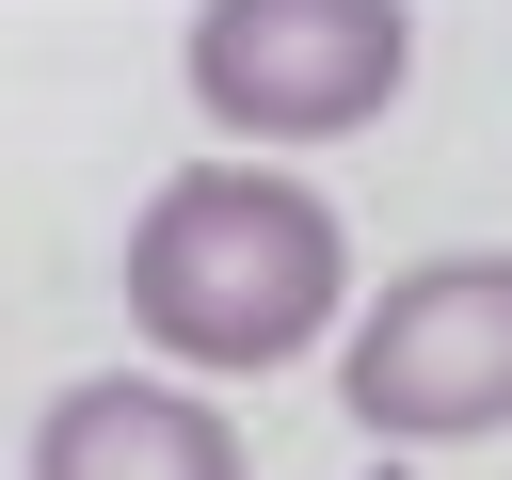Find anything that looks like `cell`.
<instances>
[{
	"label": "cell",
	"instance_id": "obj_4",
	"mask_svg": "<svg viewBox=\"0 0 512 480\" xmlns=\"http://www.w3.org/2000/svg\"><path fill=\"white\" fill-rule=\"evenodd\" d=\"M16 480H256V464H240V416H224L208 384H176V368H96V384H64V400L32 416Z\"/></svg>",
	"mask_w": 512,
	"mask_h": 480
},
{
	"label": "cell",
	"instance_id": "obj_2",
	"mask_svg": "<svg viewBox=\"0 0 512 480\" xmlns=\"http://www.w3.org/2000/svg\"><path fill=\"white\" fill-rule=\"evenodd\" d=\"M176 80H192V112L224 128V160L352 144V128L400 112V80H416V16H400V0H192Z\"/></svg>",
	"mask_w": 512,
	"mask_h": 480
},
{
	"label": "cell",
	"instance_id": "obj_1",
	"mask_svg": "<svg viewBox=\"0 0 512 480\" xmlns=\"http://www.w3.org/2000/svg\"><path fill=\"white\" fill-rule=\"evenodd\" d=\"M352 304V240L288 160H176L128 208V336L176 384H272Z\"/></svg>",
	"mask_w": 512,
	"mask_h": 480
},
{
	"label": "cell",
	"instance_id": "obj_3",
	"mask_svg": "<svg viewBox=\"0 0 512 480\" xmlns=\"http://www.w3.org/2000/svg\"><path fill=\"white\" fill-rule=\"evenodd\" d=\"M336 400L368 448H480L512 432V256H416L336 336Z\"/></svg>",
	"mask_w": 512,
	"mask_h": 480
}]
</instances>
